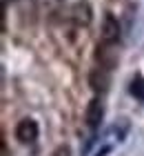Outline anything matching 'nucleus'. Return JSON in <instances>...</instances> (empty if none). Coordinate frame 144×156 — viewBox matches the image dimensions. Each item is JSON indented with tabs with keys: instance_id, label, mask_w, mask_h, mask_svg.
<instances>
[{
	"instance_id": "39448f33",
	"label": "nucleus",
	"mask_w": 144,
	"mask_h": 156,
	"mask_svg": "<svg viewBox=\"0 0 144 156\" xmlns=\"http://www.w3.org/2000/svg\"><path fill=\"white\" fill-rule=\"evenodd\" d=\"M73 18H75V23L78 25H89L91 23V7L89 2H75L73 5Z\"/></svg>"
},
{
	"instance_id": "20e7f679",
	"label": "nucleus",
	"mask_w": 144,
	"mask_h": 156,
	"mask_svg": "<svg viewBox=\"0 0 144 156\" xmlns=\"http://www.w3.org/2000/svg\"><path fill=\"white\" fill-rule=\"evenodd\" d=\"M89 83H91V87L95 89V91H104L106 87H109V69L106 67H95L91 72V78H89Z\"/></svg>"
},
{
	"instance_id": "7ed1b4c3",
	"label": "nucleus",
	"mask_w": 144,
	"mask_h": 156,
	"mask_svg": "<svg viewBox=\"0 0 144 156\" xmlns=\"http://www.w3.org/2000/svg\"><path fill=\"white\" fill-rule=\"evenodd\" d=\"M102 118H104V105H102V101L95 96V98H91V101H89L86 112H84L86 127H89V129H98L100 123H102Z\"/></svg>"
},
{
	"instance_id": "f03ea898",
	"label": "nucleus",
	"mask_w": 144,
	"mask_h": 156,
	"mask_svg": "<svg viewBox=\"0 0 144 156\" xmlns=\"http://www.w3.org/2000/svg\"><path fill=\"white\" fill-rule=\"evenodd\" d=\"M13 134H16V138L22 145H31V143H35V138H38V123H35L33 118H22L16 125V132Z\"/></svg>"
},
{
	"instance_id": "423d86ee",
	"label": "nucleus",
	"mask_w": 144,
	"mask_h": 156,
	"mask_svg": "<svg viewBox=\"0 0 144 156\" xmlns=\"http://www.w3.org/2000/svg\"><path fill=\"white\" fill-rule=\"evenodd\" d=\"M129 91H131V96H135L138 101L144 105V78H133L131 85H129Z\"/></svg>"
},
{
	"instance_id": "f257e3e1",
	"label": "nucleus",
	"mask_w": 144,
	"mask_h": 156,
	"mask_svg": "<svg viewBox=\"0 0 144 156\" xmlns=\"http://www.w3.org/2000/svg\"><path fill=\"white\" fill-rule=\"evenodd\" d=\"M100 42L115 47L120 42V23L113 13H104L102 18V29H100Z\"/></svg>"
},
{
	"instance_id": "6e6552de",
	"label": "nucleus",
	"mask_w": 144,
	"mask_h": 156,
	"mask_svg": "<svg viewBox=\"0 0 144 156\" xmlns=\"http://www.w3.org/2000/svg\"><path fill=\"white\" fill-rule=\"evenodd\" d=\"M0 147H2V156H9V152H7V140L2 138V143H0Z\"/></svg>"
},
{
	"instance_id": "0eeeda50",
	"label": "nucleus",
	"mask_w": 144,
	"mask_h": 156,
	"mask_svg": "<svg viewBox=\"0 0 144 156\" xmlns=\"http://www.w3.org/2000/svg\"><path fill=\"white\" fill-rule=\"evenodd\" d=\"M53 156H71V150H69L67 145H60V147L53 152Z\"/></svg>"
}]
</instances>
